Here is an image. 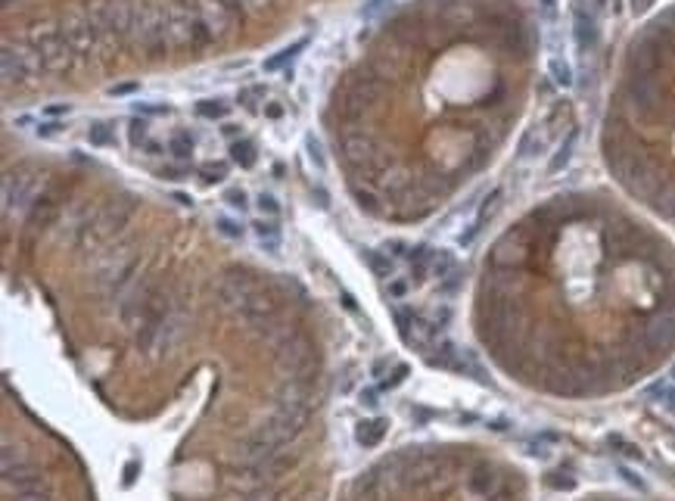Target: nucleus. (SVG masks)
I'll list each match as a JSON object with an SVG mask.
<instances>
[{
  "label": "nucleus",
  "mask_w": 675,
  "mask_h": 501,
  "mask_svg": "<svg viewBox=\"0 0 675 501\" xmlns=\"http://www.w3.org/2000/svg\"><path fill=\"white\" fill-rule=\"evenodd\" d=\"M573 34H576V44H579V50H591L594 41H598L594 16L588 13L585 7H576L573 10Z\"/></svg>",
  "instance_id": "f257e3e1"
},
{
  "label": "nucleus",
  "mask_w": 675,
  "mask_h": 501,
  "mask_svg": "<svg viewBox=\"0 0 675 501\" xmlns=\"http://www.w3.org/2000/svg\"><path fill=\"white\" fill-rule=\"evenodd\" d=\"M252 230H256V237H258V246H262L265 252H280V224L274 221V218H258V221H252Z\"/></svg>",
  "instance_id": "f03ea898"
},
{
  "label": "nucleus",
  "mask_w": 675,
  "mask_h": 501,
  "mask_svg": "<svg viewBox=\"0 0 675 501\" xmlns=\"http://www.w3.org/2000/svg\"><path fill=\"white\" fill-rule=\"evenodd\" d=\"M386 427H389V420H383V417L365 420V424H358V430H355V439H358L365 448H373V445H380V439L386 436Z\"/></svg>",
  "instance_id": "7ed1b4c3"
},
{
  "label": "nucleus",
  "mask_w": 675,
  "mask_h": 501,
  "mask_svg": "<svg viewBox=\"0 0 675 501\" xmlns=\"http://www.w3.org/2000/svg\"><path fill=\"white\" fill-rule=\"evenodd\" d=\"M305 47H308V38H299L296 44H290V47H284V50H277L274 56H268V60L262 62V72H265V75H274V72H280V69H284L286 62H290L293 56H296L299 50H305Z\"/></svg>",
  "instance_id": "20e7f679"
},
{
  "label": "nucleus",
  "mask_w": 675,
  "mask_h": 501,
  "mask_svg": "<svg viewBox=\"0 0 675 501\" xmlns=\"http://www.w3.org/2000/svg\"><path fill=\"white\" fill-rule=\"evenodd\" d=\"M193 149H196V137L190 134V131H175V134L169 137V153L177 159V162H190Z\"/></svg>",
  "instance_id": "39448f33"
},
{
  "label": "nucleus",
  "mask_w": 675,
  "mask_h": 501,
  "mask_svg": "<svg viewBox=\"0 0 675 501\" xmlns=\"http://www.w3.org/2000/svg\"><path fill=\"white\" fill-rule=\"evenodd\" d=\"M230 162L240 165V169H252L258 162V153H256V143L240 137V140L230 143Z\"/></svg>",
  "instance_id": "423d86ee"
},
{
  "label": "nucleus",
  "mask_w": 675,
  "mask_h": 501,
  "mask_svg": "<svg viewBox=\"0 0 675 501\" xmlns=\"http://www.w3.org/2000/svg\"><path fill=\"white\" fill-rule=\"evenodd\" d=\"M365 262L371 265V271L377 274V278H392V274H395V262L389 258V252L365 249Z\"/></svg>",
  "instance_id": "0eeeda50"
},
{
  "label": "nucleus",
  "mask_w": 675,
  "mask_h": 501,
  "mask_svg": "<svg viewBox=\"0 0 675 501\" xmlns=\"http://www.w3.org/2000/svg\"><path fill=\"white\" fill-rule=\"evenodd\" d=\"M432 256H436V252H430L426 246H417V249L408 252V258H411V278L414 280H424L426 278V271L432 268Z\"/></svg>",
  "instance_id": "6e6552de"
},
{
  "label": "nucleus",
  "mask_w": 675,
  "mask_h": 501,
  "mask_svg": "<svg viewBox=\"0 0 675 501\" xmlns=\"http://www.w3.org/2000/svg\"><path fill=\"white\" fill-rule=\"evenodd\" d=\"M149 140H153V137H149V125H147V119H140V115H134V119H131V122H128V143H131V147H134V149H143Z\"/></svg>",
  "instance_id": "1a4fd4ad"
},
{
  "label": "nucleus",
  "mask_w": 675,
  "mask_h": 501,
  "mask_svg": "<svg viewBox=\"0 0 675 501\" xmlns=\"http://www.w3.org/2000/svg\"><path fill=\"white\" fill-rule=\"evenodd\" d=\"M196 115L199 119H209V122H215V119H224V115L230 112V106L224 100H199L196 103Z\"/></svg>",
  "instance_id": "9d476101"
},
{
  "label": "nucleus",
  "mask_w": 675,
  "mask_h": 501,
  "mask_svg": "<svg viewBox=\"0 0 675 501\" xmlns=\"http://www.w3.org/2000/svg\"><path fill=\"white\" fill-rule=\"evenodd\" d=\"M88 143H90V147H112V143H115V131L109 128L106 122L90 125V131H88Z\"/></svg>",
  "instance_id": "9b49d317"
},
{
  "label": "nucleus",
  "mask_w": 675,
  "mask_h": 501,
  "mask_svg": "<svg viewBox=\"0 0 675 501\" xmlns=\"http://www.w3.org/2000/svg\"><path fill=\"white\" fill-rule=\"evenodd\" d=\"M573 147H576V131L567 137V140H563V147L557 149V156L551 159V165H548V171H551V175H554V171H561L563 165L569 162V156H573Z\"/></svg>",
  "instance_id": "f8f14e48"
},
{
  "label": "nucleus",
  "mask_w": 675,
  "mask_h": 501,
  "mask_svg": "<svg viewBox=\"0 0 675 501\" xmlns=\"http://www.w3.org/2000/svg\"><path fill=\"white\" fill-rule=\"evenodd\" d=\"M199 178H203L206 184H221L224 178H228V162H206V165H199Z\"/></svg>",
  "instance_id": "ddd939ff"
},
{
  "label": "nucleus",
  "mask_w": 675,
  "mask_h": 501,
  "mask_svg": "<svg viewBox=\"0 0 675 501\" xmlns=\"http://www.w3.org/2000/svg\"><path fill=\"white\" fill-rule=\"evenodd\" d=\"M548 69H551V75H554V82H557V84H563V88H569V84H573V69H569L567 62L561 60V56H554V60L548 62Z\"/></svg>",
  "instance_id": "4468645a"
},
{
  "label": "nucleus",
  "mask_w": 675,
  "mask_h": 501,
  "mask_svg": "<svg viewBox=\"0 0 675 501\" xmlns=\"http://www.w3.org/2000/svg\"><path fill=\"white\" fill-rule=\"evenodd\" d=\"M215 228H218V234L221 237H228V240H240L243 237V228H240V221H234V218H215Z\"/></svg>",
  "instance_id": "2eb2a0df"
},
{
  "label": "nucleus",
  "mask_w": 675,
  "mask_h": 501,
  "mask_svg": "<svg viewBox=\"0 0 675 501\" xmlns=\"http://www.w3.org/2000/svg\"><path fill=\"white\" fill-rule=\"evenodd\" d=\"M224 203H228L230 209H240V212L249 209V197H246L243 187H230L228 193H224Z\"/></svg>",
  "instance_id": "dca6fc26"
},
{
  "label": "nucleus",
  "mask_w": 675,
  "mask_h": 501,
  "mask_svg": "<svg viewBox=\"0 0 675 501\" xmlns=\"http://www.w3.org/2000/svg\"><path fill=\"white\" fill-rule=\"evenodd\" d=\"M256 206H258V212H262V215H268V218H277V215H280V203H277V199L271 197V193H258V197H256Z\"/></svg>",
  "instance_id": "f3484780"
},
{
  "label": "nucleus",
  "mask_w": 675,
  "mask_h": 501,
  "mask_svg": "<svg viewBox=\"0 0 675 501\" xmlns=\"http://www.w3.org/2000/svg\"><path fill=\"white\" fill-rule=\"evenodd\" d=\"M159 178H165V181H184V178H190V165L187 162L165 165V169H159Z\"/></svg>",
  "instance_id": "a211bd4d"
},
{
  "label": "nucleus",
  "mask_w": 675,
  "mask_h": 501,
  "mask_svg": "<svg viewBox=\"0 0 675 501\" xmlns=\"http://www.w3.org/2000/svg\"><path fill=\"white\" fill-rule=\"evenodd\" d=\"M262 94H265V88H262V84H256V88L240 90V97H236V100L243 103L246 109H256V100H258V97H262Z\"/></svg>",
  "instance_id": "6ab92c4d"
},
{
  "label": "nucleus",
  "mask_w": 675,
  "mask_h": 501,
  "mask_svg": "<svg viewBox=\"0 0 675 501\" xmlns=\"http://www.w3.org/2000/svg\"><path fill=\"white\" fill-rule=\"evenodd\" d=\"M408 280H402V278H389V286H386V293H389V299H405L408 296Z\"/></svg>",
  "instance_id": "aec40b11"
},
{
  "label": "nucleus",
  "mask_w": 675,
  "mask_h": 501,
  "mask_svg": "<svg viewBox=\"0 0 675 501\" xmlns=\"http://www.w3.org/2000/svg\"><path fill=\"white\" fill-rule=\"evenodd\" d=\"M405 377H408V365H399V367H395V371H392V377H386L383 383H380V389H395V387H399V383H402V380H405Z\"/></svg>",
  "instance_id": "412c9836"
},
{
  "label": "nucleus",
  "mask_w": 675,
  "mask_h": 501,
  "mask_svg": "<svg viewBox=\"0 0 675 501\" xmlns=\"http://www.w3.org/2000/svg\"><path fill=\"white\" fill-rule=\"evenodd\" d=\"M137 115H169L171 106H153V103H134Z\"/></svg>",
  "instance_id": "4be33fe9"
},
{
  "label": "nucleus",
  "mask_w": 675,
  "mask_h": 501,
  "mask_svg": "<svg viewBox=\"0 0 675 501\" xmlns=\"http://www.w3.org/2000/svg\"><path fill=\"white\" fill-rule=\"evenodd\" d=\"M305 147H308L311 162H315L317 169H324V156H321V147H317V140H315V137H305Z\"/></svg>",
  "instance_id": "5701e85b"
},
{
  "label": "nucleus",
  "mask_w": 675,
  "mask_h": 501,
  "mask_svg": "<svg viewBox=\"0 0 675 501\" xmlns=\"http://www.w3.org/2000/svg\"><path fill=\"white\" fill-rule=\"evenodd\" d=\"M221 134H224V137H228V140H230V143H234V140H240V125H236V122H224V128H221Z\"/></svg>",
  "instance_id": "b1692460"
},
{
  "label": "nucleus",
  "mask_w": 675,
  "mask_h": 501,
  "mask_svg": "<svg viewBox=\"0 0 675 501\" xmlns=\"http://www.w3.org/2000/svg\"><path fill=\"white\" fill-rule=\"evenodd\" d=\"M361 405L377 408L380 405V402H377V389H361Z\"/></svg>",
  "instance_id": "393cba45"
},
{
  "label": "nucleus",
  "mask_w": 675,
  "mask_h": 501,
  "mask_svg": "<svg viewBox=\"0 0 675 501\" xmlns=\"http://www.w3.org/2000/svg\"><path fill=\"white\" fill-rule=\"evenodd\" d=\"M137 470H140V461H131L128 467H125V486H131V482H134Z\"/></svg>",
  "instance_id": "a878e982"
},
{
  "label": "nucleus",
  "mask_w": 675,
  "mask_h": 501,
  "mask_svg": "<svg viewBox=\"0 0 675 501\" xmlns=\"http://www.w3.org/2000/svg\"><path fill=\"white\" fill-rule=\"evenodd\" d=\"M143 149H147L149 156H162V153H165V149H169V147H165V143H159V140H149Z\"/></svg>",
  "instance_id": "bb28decb"
},
{
  "label": "nucleus",
  "mask_w": 675,
  "mask_h": 501,
  "mask_svg": "<svg viewBox=\"0 0 675 501\" xmlns=\"http://www.w3.org/2000/svg\"><path fill=\"white\" fill-rule=\"evenodd\" d=\"M265 115H268V119H280V115H284V106H280V103H268V106H265Z\"/></svg>",
  "instance_id": "cd10ccee"
},
{
  "label": "nucleus",
  "mask_w": 675,
  "mask_h": 501,
  "mask_svg": "<svg viewBox=\"0 0 675 501\" xmlns=\"http://www.w3.org/2000/svg\"><path fill=\"white\" fill-rule=\"evenodd\" d=\"M56 131H60V125H56V122H50V125H41V128H38V134L50 137V134H56Z\"/></svg>",
  "instance_id": "c85d7f7f"
},
{
  "label": "nucleus",
  "mask_w": 675,
  "mask_h": 501,
  "mask_svg": "<svg viewBox=\"0 0 675 501\" xmlns=\"http://www.w3.org/2000/svg\"><path fill=\"white\" fill-rule=\"evenodd\" d=\"M343 305L349 308V312H358V305H355V299H352L349 293H343Z\"/></svg>",
  "instance_id": "c756f323"
},
{
  "label": "nucleus",
  "mask_w": 675,
  "mask_h": 501,
  "mask_svg": "<svg viewBox=\"0 0 675 501\" xmlns=\"http://www.w3.org/2000/svg\"><path fill=\"white\" fill-rule=\"evenodd\" d=\"M131 90H137V84H119V88H112V94H131Z\"/></svg>",
  "instance_id": "7c9ffc66"
},
{
  "label": "nucleus",
  "mask_w": 675,
  "mask_h": 501,
  "mask_svg": "<svg viewBox=\"0 0 675 501\" xmlns=\"http://www.w3.org/2000/svg\"><path fill=\"white\" fill-rule=\"evenodd\" d=\"M62 112H69V103H66V106H50L47 109V115H62Z\"/></svg>",
  "instance_id": "2f4dec72"
},
{
  "label": "nucleus",
  "mask_w": 675,
  "mask_h": 501,
  "mask_svg": "<svg viewBox=\"0 0 675 501\" xmlns=\"http://www.w3.org/2000/svg\"><path fill=\"white\" fill-rule=\"evenodd\" d=\"M650 3H654V0H632L635 10H644V7H650Z\"/></svg>",
  "instance_id": "473e14b6"
}]
</instances>
